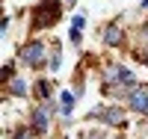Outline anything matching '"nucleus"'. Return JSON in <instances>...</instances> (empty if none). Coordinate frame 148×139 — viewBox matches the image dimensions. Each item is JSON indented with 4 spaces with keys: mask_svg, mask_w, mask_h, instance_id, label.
Listing matches in <instances>:
<instances>
[{
    "mask_svg": "<svg viewBox=\"0 0 148 139\" xmlns=\"http://www.w3.org/2000/svg\"><path fill=\"white\" fill-rule=\"evenodd\" d=\"M89 139H107V136H101V133H92V136H89Z\"/></svg>",
    "mask_w": 148,
    "mask_h": 139,
    "instance_id": "ddd939ff",
    "label": "nucleus"
},
{
    "mask_svg": "<svg viewBox=\"0 0 148 139\" xmlns=\"http://www.w3.org/2000/svg\"><path fill=\"white\" fill-rule=\"evenodd\" d=\"M42 56H45V45H42V42H30L27 47L21 50V59L27 62V65H39Z\"/></svg>",
    "mask_w": 148,
    "mask_h": 139,
    "instance_id": "f03ea898",
    "label": "nucleus"
},
{
    "mask_svg": "<svg viewBox=\"0 0 148 139\" xmlns=\"http://www.w3.org/2000/svg\"><path fill=\"white\" fill-rule=\"evenodd\" d=\"M33 18H36L33 21L36 27H51V24H56V18H59V0H42Z\"/></svg>",
    "mask_w": 148,
    "mask_h": 139,
    "instance_id": "f257e3e1",
    "label": "nucleus"
},
{
    "mask_svg": "<svg viewBox=\"0 0 148 139\" xmlns=\"http://www.w3.org/2000/svg\"><path fill=\"white\" fill-rule=\"evenodd\" d=\"M33 127L39 130V133L47 130V110H36V112H33Z\"/></svg>",
    "mask_w": 148,
    "mask_h": 139,
    "instance_id": "39448f33",
    "label": "nucleus"
},
{
    "mask_svg": "<svg viewBox=\"0 0 148 139\" xmlns=\"http://www.w3.org/2000/svg\"><path fill=\"white\" fill-rule=\"evenodd\" d=\"M15 139H30V130H18V133H15Z\"/></svg>",
    "mask_w": 148,
    "mask_h": 139,
    "instance_id": "f8f14e48",
    "label": "nucleus"
},
{
    "mask_svg": "<svg viewBox=\"0 0 148 139\" xmlns=\"http://www.w3.org/2000/svg\"><path fill=\"white\" fill-rule=\"evenodd\" d=\"M51 68H53V71H56V68H59V50H56V53H53V56H51Z\"/></svg>",
    "mask_w": 148,
    "mask_h": 139,
    "instance_id": "9b49d317",
    "label": "nucleus"
},
{
    "mask_svg": "<svg viewBox=\"0 0 148 139\" xmlns=\"http://www.w3.org/2000/svg\"><path fill=\"white\" fill-rule=\"evenodd\" d=\"M86 27V18L83 15H74V30H83Z\"/></svg>",
    "mask_w": 148,
    "mask_h": 139,
    "instance_id": "9d476101",
    "label": "nucleus"
},
{
    "mask_svg": "<svg viewBox=\"0 0 148 139\" xmlns=\"http://www.w3.org/2000/svg\"><path fill=\"white\" fill-rule=\"evenodd\" d=\"M36 89H39L42 98H51V83H47V80H39V86H36Z\"/></svg>",
    "mask_w": 148,
    "mask_h": 139,
    "instance_id": "1a4fd4ad",
    "label": "nucleus"
},
{
    "mask_svg": "<svg viewBox=\"0 0 148 139\" xmlns=\"http://www.w3.org/2000/svg\"><path fill=\"white\" fill-rule=\"evenodd\" d=\"M71 107H74V95L62 92V116H71Z\"/></svg>",
    "mask_w": 148,
    "mask_h": 139,
    "instance_id": "6e6552de",
    "label": "nucleus"
},
{
    "mask_svg": "<svg viewBox=\"0 0 148 139\" xmlns=\"http://www.w3.org/2000/svg\"><path fill=\"white\" fill-rule=\"evenodd\" d=\"M130 107L136 110V112H148V92L133 89V92H130Z\"/></svg>",
    "mask_w": 148,
    "mask_h": 139,
    "instance_id": "20e7f679",
    "label": "nucleus"
},
{
    "mask_svg": "<svg viewBox=\"0 0 148 139\" xmlns=\"http://www.w3.org/2000/svg\"><path fill=\"white\" fill-rule=\"evenodd\" d=\"M92 116L104 118L107 124H121V121H125V116H121V110H119V107H110V110H95Z\"/></svg>",
    "mask_w": 148,
    "mask_h": 139,
    "instance_id": "7ed1b4c3",
    "label": "nucleus"
},
{
    "mask_svg": "<svg viewBox=\"0 0 148 139\" xmlns=\"http://www.w3.org/2000/svg\"><path fill=\"white\" fill-rule=\"evenodd\" d=\"M142 9H148V0H142Z\"/></svg>",
    "mask_w": 148,
    "mask_h": 139,
    "instance_id": "4468645a",
    "label": "nucleus"
},
{
    "mask_svg": "<svg viewBox=\"0 0 148 139\" xmlns=\"http://www.w3.org/2000/svg\"><path fill=\"white\" fill-rule=\"evenodd\" d=\"M104 42H107V45H113V47L121 42V30L116 27V24H110V27H107V33H104Z\"/></svg>",
    "mask_w": 148,
    "mask_h": 139,
    "instance_id": "423d86ee",
    "label": "nucleus"
},
{
    "mask_svg": "<svg viewBox=\"0 0 148 139\" xmlns=\"http://www.w3.org/2000/svg\"><path fill=\"white\" fill-rule=\"evenodd\" d=\"M9 89H12V95H27V83H24L21 77H12L9 80Z\"/></svg>",
    "mask_w": 148,
    "mask_h": 139,
    "instance_id": "0eeeda50",
    "label": "nucleus"
}]
</instances>
